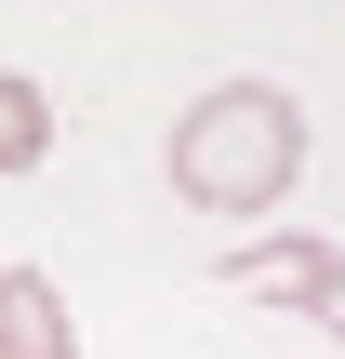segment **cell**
I'll list each match as a JSON object with an SVG mask.
<instances>
[{"mask_svg": "<svg viewBox=\"0 0 345 359\" xmlns=\"http://www.w3.org/2000/svg\"><path fill=\"white\" fill-rule=\"evenodd\" d=\"M306 173V107L293 80H213L186 120H173V200L199 213H279Z\"/></svg>", "mask_w": 345, "mask_h": 359, "instance_id": "obj_1", "label": "cell"}, {"mask_svg": "<svg viewBox=\"0 0 345 359\" xmlns=\"http://www.w3.org/2000/svg\"><path fill=\"white\" fill-rule=\"evenodd\" d=\"M226 293H253V306H306V320H319V306L345 293V253H332V240H306V226L239 240V253H226Z\"/></svg>", "mask_w": 345, "mask_h": 359, "instance_id": "obj_2", "label": "cell"}, {"mask_svg": "<svg viewBox=\"0 0 345 359\" xmlns=\"http://www.w3.org/2000/svg\"><path fill=\"white\" fill-rule=\"evenodd\" d=\"M0 359H80V320H66L53 266H0Z\"/></svg>", "mask_w": 345, "mask_h": 359, "instance_id": "obj_3", "label": "cell"}, {"mask_svg": "<svg viewBox=\"0 0 345 359\" xmlns=\"http://www.w3.org/2000/svg\"><path fill=\"white\" fill-rule=\"evenodd\" d=\"M40 160H53V93H40L27 67H0V187L40 173Z\"/></svg>", "mask_w": 345, "mask_h": 359, "instance_id": "obj_4", "label": "cell"}, {"mask_svg": "<svg viewBox=\"0 0 345 359\" xmlns=\"http://www.w3.org/2000/svg\"><path fill=\"white\" fill-rule=\"evenodd\" d=\"M319 320H332V346H345V293H332V306H319Z\"/></svg>", "mask_w": 345, "mask_h": 359, "instance_id": "obj_5", "label": "cell"}]
</instances>
